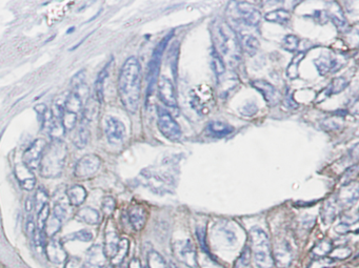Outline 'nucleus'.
<instances>
[{"label": "nucleus", "instance_id": "nucleus-2", "mask_svg": "<svg viewBox=\"0 0 359 268\" xmlns=\"http://www.w3.org/2000/svg\"><path fill=\"white\" fill-rule=\"evenodd\" d=\"M211 35L216 51L223 60L233 67L241 60L240 41L232 26L222 19H216L211 26Z\"/></svg>", "mask_w": 359, "mask_h": 268}, {"label": "nucleus", "instance_id": "nucleus-25", "mask_svg": "<svg viewBox=\"0 0 359 268\" xmlns=\"http://www.w3.org/2000/svg\"><path fill=\"white\" fill-rule=\"evenodd\" d=\"M317 70L321 76L327 75L329 71H336L340 67L338 60L334 58H330L329 56H320L314 60Z\"/></svg>", "mask_w": 359, "mask_h": 268}, {"label": "nucleus", "instance_id": "nucleus-5", "mask_svg": "<svg viewBox=\"0 0 359 268\" xmlns=\"http://www.w3.org/2000/svg\"><path fill=\"white\" fill-rule=\"evenodd\" d=\"M141 177L143 184L155 194H172L175 190V176L166 169L148 168L141 173Z\"/></svg>", "mask_w": 359, "mask_h": 268}, {"label": "nucleus", "instance_id": "nucleus-52", "mask_svg": "<svg viewBox=\"0 0 359 268\" xmlns=\"http://www.w3.org/2000/svg\"><path fill=\"white\" fill-rule=\"evenodd\" d=\"M196 235H197V239H198L199 243H200V246L201 248L203 249V252H208L206 250V247H205V228L204 227H198L196 230Z\"/></svg>", "mask_w": 359, "mask_h": 268}, {"label": "nucleus", "instance_id": "nucleus-14", "mask_svg": "<svg viewBox=\"0 0 359 268\" xmlns=\"http://www.w3.org/2000/svg\"><path fill=\"white\" fill-rule=\"evenodd\" d=\"M158 95L165 105L171 109L177 107V98L173 82L167 77H163L158 83Z\"/></svg>", "mask_w": 359, "mask_h": 268}, {"label": "nucleus", "instance_id": "nucleus-30", "mask_svg": "<svg viewBox=\"0 0 359 268\" xmlns=\"http://www.w3.org/2000/svg\"><path fill=\"white\" fill-rule=\"evenodd\" d=\"M239 41H240L241 50H244L249 56H254L258 52L259 42L255 36L245 34L241 36V39H239Z\"/></svg>", "mask_w": 359, "mask_h": 268}, {"label": "nucleus", "instance_id": "nucleus-39", "mask_svg": "<svg viewBox=\"0 0 359 268\" xmlns=\"http://www.w3.org/2000/svg\"><path fill=\"white\" fill-rule=\"evenodd\" d=\"M304 58V54L303 53H298L297 55L295 57H293L292 61L290 62V65L288 67V69H286V75L290 79H295L298 77V69H299V64L300 61Z\"/></svg>", "mask_w": 359, "mask_h": 268}, {"label": "nucleus", "instance_id": "nucleus-37", "mask_svg": "<svg viewBox=\"0 0 359 268\" xmlns=\"http://www.w3.org/2000/svg\"><path fill=\"white\" fill-rule=\"evenodd\" d=\"M48 200H49L48 193L46 192V190H43L42 187H39V189H37V191H36V193H35L34 201H33L34 208L38 212L43 206H46V205L48 204Z\"/></svg>", "mask_w": 359, "mask_h": 268}, {"label": "nucleus", "instance_id": "nucleus-59", "mask_svg": "<svg viewBox=\"0 0 359 268\" xmlns=\"http://www.w3.org/2000/svg\"><path fill=\"white\" fill-rule=\"evenodd\" d=\"M119 268H121V267H119Z\"/></svg>", "mask_w": 359, "mask_h": 268}, {"label": "nucleus", "instance_id": "nucleus-40", "mask_svg": "<svg viewBox=\"0 0 359 268\" xmlns=\"http://www.w3.org/2000/svg\"><path fill=\"white\" fill-rule=\"evenodd\" d=\"M64 240L79 241V242H91L93 240V235L91 231H89L87 229H82L76 232H73V234H71L69 236H66Z\"/></svg>", "mask_w": 359, "mask_h": 268}, {"label": "nucleus", "instance_id": "nucleus-58", "mask_svg": "<svg viewBox=\"0 0 359 268\" xmlns=\"http://www.w3.org/2000/svg\"><path fill=\"white\" fill-rule=\"evenodd\" d=\"M103 268H113V266H104Z\"/></svg>", "mask_w": 359, "mask_h": 268}, {"label": "nucleus", "instance_id": "nucleus-43", "mask_svg": "<svg viewBox=\"0 0 359 268\" xmlns=\"http://www.w3.org/2000/svg\"><path fill=\"white\" fill-rule=\"evenodd\" d=\"M251 255L252 254H251L250 247H246L236 260L234 268H251Z\"/></svg>", "mask_w": 359, "mask_h": 268}, {"label": "nucleus", "instance_id": "nucleus-22", "mask_svg": "<svg viewBox=\"0 0 359 268\" xmlns=\"http://www.w3.org/2000/svg\"><path fill=\"white\" fill-rule=\"evenodd\" d=\"M84 103H85V99L82 96L75 91H71L67 96L65 101V106H64L65 113L78 116L80 112H83Z\"/></svg>", "mask_w": 359, "mask_h": 268}, {"label": "nucleus", "instance_id": "nucleus-32", "mask_svg": "<svg viewBox=\"0 0 359 268\" xmlns=\"http://www.w3.org/2000/svg\"><path fill=\"white\" fill-rule=\"evenodd\" d=\"M100 104L101 103L98 102L95 97L90 98V99L87 101V104L83 109V116H84L83 120L90 122L93 119H95L96 116L98 115V112H99Z\"/></svg>", "mask_w": 359, "mask_h": 268}, {"label": "nucleus", "instance_id": "nucleus-15", "mask_svg": "<svg viewBox=\"0 0 359 268\" xmlns=\"http://www.w3.org/2000/svg\"><path fill=\"white\" fill-rule=\"evenodd\" d=\"M119 236L118 232L116 230L115 226L112 222L107 223L104 231V243H103V253L106 259H111L115 256L117 248L119 245Z\"/></svg>", "mask_w": 359, "mask_h": 268}, {"label": "nucleus", "instance_id": "nucleus-18", "mask_svg": "<svg viewBox=\"0 0 359 268\" xmlns=\"http://www.w3.org/2000/svg\"><path fill=\"white\" fill-rule=\"evenodd\" d=\"M44 252H46L49 261H51L52 263L64 264L68 259V255L64 246H62V243L55 239H52L49 242H47L46 247H44Z\"/></svg>", "mask_w": 359, "mask_h": 268}, {"label": "nucleus", "instance_id": "nucleus-38", "mask_svg": "<svg viewBox=\"0 0 359 268\" xmlns=\"http://www.w3.org/2000/svg\"><path fill=\"white\" fill-rule=\"evenodd\" d=\"M148 268H167V263L163 256L152 250L148 256Z\"/></svg>", "mask_w": 359, "mask_h": 268}, {"label": "nucleus", "instance_id": "nucleus-56", "mask_svg": "<svg viewBox=\"0 0 359 268\" xmlns=\"http://www.w3.org/2000/svg\"><path fill=\"white\" fill-rule=\"evenodd\" d=\"M33 207H34V206H33V202H32L30 199L26 200V202H25V210L29 212V211L32 210Z\"/></svg>", "mask_w": 359, "mask_h": 268}, {"label": "nucleus", "instance_id": "nucleus-50", "mask_svg": "<svg viewBox=\"0 0 359 268\" xmlns=\"http://www.w3.org/2000/svg\"><path fill=\"white\" fill-rule=\"evenodd\" d=\"M84 83H86V75H85L84 70H80L74 75L73 78H72L71 85H72V88H74V87H76L78 85H82Z\"/></svg>", "mask_w": 359, "mask_h": 268}, {"label": "nucleus", "instance_id": "nucleus-55", "mask_svg": "<svg viewBox=\"0 0 359 268\" xmlns=\"http://www.w3.org/2000/svg\"><path fill=\"white\" fill-rule=\"evenodd\" d=\"M128 268H142V265H141V262H140L139 259H136V258L132 259V260L129 263Z\"/></svg>", "mask_w": 359, "mask_h": 268}, {"label": "nucleus", "instance_id": "nucleus-42", "mask_svg": "<svg viewBox=\"0 0 359 268\" xmlns=\"http://www.w3.org/2000/svg\"><path fill=\"white\" fill-rule=\"evenodd\" d=\"M348 85H349V81L345 77H336L332 80L328 91H330V94H338L344 91Z\"/></svg>", "mask_w": 359, "mask_h": 268}, {"label": "nucleus", "instance_id": "nucleus-31", "mask_svg": "<svg viewBox=\"0 0 359 268\" xmlns=\"http://www.w3.org/2000/svg\"><path fill=\"white\" fill-rule=\"evenodd\" d=\"M129 248H130L129 240L120 239L117 252H116L115 256L111 259V266H113V267L120 266L122 264V262L124 261V259L127 258L128 254H129Z\"/></svg>", "mask_w": 359, "mask_h": 268}, {"label": "nucleus", "instance_id": "nucleus-41", "mask_svg": "<svg viewBox=\"0 0 359 268\" xmlns=\"http://www.w3.org/2000/svg\"><path fill=\"white\" fill-rule=\"evenodd\" d=\"M50 218V206L47 204L46 206H43L37 214V224H36V230L38 231H44L46 228L47 222Z\"/></svg>", "mask_w": 359, "mask_h": 268}, {"label": "nucleus", "instance_id": "nucleus-19", "mask_svg": "<svg viewBox=\"0 0 359 268\" xmlns=\"http://www.w3.org/2000/svg\"><path fill=\"white\" fill-rule=\"evenodd\" d=\"M358 200V185L356 182H350L343 187L338 197V204L344 207H352Z\"/></svg>", "mask_w": 359, "mask_h": 268}, {"label": "nucleus", "instance_id": "nucleus-10", "mask_svg": "<svg viewBox=\"0 0 359 268\" xmlns=\"http://www.w3.org/2000/svg\"><path fill=\"white\" fill-rule=\"evenodd\" d=\"M47 144L48 143L46 140L36 139L24 151L23 164L28 167L30 171H33V169L39 167L41 157L44 149H46Z\"/></svg>", "mask_w": 359, "mask_h": 268}, {"label": "nucleus", "instance_id": "nucleus-57", "mask_svg": "<svg viewBox=\"0 0 359 268\" xmlns=\"http://www.w3.org/2000/svg\"><path fill=\"white\" fill-rule=\"evenodd\" d=\"M75 30V28H74V26H73V28H71V29H69L68 31H67V34H71V33H73V31Z\"/></svg>", "mask_w": 359, "mask_h": 268}, {"label": "nucleus", "instance_id": "nucleus-54", "mask_svg": "<svg viewBox=\"0 0 359 268\" xmlns=\"http://www.w3.org/2000/svg\"><path fill=\"white\" fill-rule=\"evenodd\" d=\"M26 232H28V235L30 237H33L35 236V232H36V225H35V222L33 220L32 217H29V219L26 220Z\"/></svg>", "mask_w": 359, "mask_h": 268}, {"label": "nucleus", "instance_id": "nucleus-13", "mask_svg": "<svg viewBox=\"0 0 359 268\" xmlns=\"http://www.w3.org/2000/svg\"><path fill=\"white\" fill-rule=\"evenodd\" d=\"M105 136L111 144H119L125 136L124 124L113 116H109L105 119Z\"/></svg>", "mask_w": 359, "mask_h": 268}, {"label": "nucleus", "instance_id": "nucleus-4", "mask_svg": "<svg viewBox=\"0 0 359 268\" xmlns=\"http://www.w3.org/2000/svg\"><path fill=\"white\" fill-rule=\"evenodd\" d=\"M250 241L251 254H253L255 265L258 268H272L274 261L267 232L259 227H253L250 230Z\"/></svg>", "mask_w": 359, "mask_h": 268}, {"label": "nucleus", "instance_id": "nucleus-36", "mask_svg": "<svg viewBox=\"0 0 359 268\" xmlns=\"http://www.w3.org/2000/svg\"><path fill=\"white\" fill-rule=\"evenodd\" d=\"M332 249H333V245H332L331 242H329V241H321L312 249V255L316 259L326 258L331 254Z\"/></svg>", "mask_w": 359, "mask_h": 268}, {"label": "nucleus", "instance_id": "nucleus-7", "mask_svg": "<svg viewBox=\"0 0 359 268\" xmlns=\"http://www.w3.org/2000/svg\"><path fill=\"white\" fill-rule=\"evenodd\" d=\"M157 125L163 136L171 141H176L181 136V130L176 120L166 109L157 106Z\"/></svg>", "mask_w": 359, "mask_h": 268}, {"label": "nucleus", "instance_id": "nucleus-6", "mask_svg": "<svg viewBox=\"0 0 359 268\" xmlns=\"http://www.w3.org/2000/svg\"><path fill=\"white\" fill-rule=\"evenodd\" d=\"M173 33H170L169 35H167L166 37L159 42L158 46L156 47V49L154 50L153 54H152L151 60L149 62V67H148V91H147V96L152 95V93L154 92V88L157 84V78H158V74H159V69H160V65H161V59H163V55L164 52L168 46L169 40L172 38Z\"/></svg>", "mask_w": 359, "mask_h": 268}, {"label": "nucleus", "instance_id": "nucleus-24", "mask_svg": "<svg viewBox=\"0 0 359 268\" xmlns=\"http://www.w3.org/2000/svg\"><path fill=\"white\" fill-rule=\"evenodd\" d=\"M339 204L337 200L335 199H329L327 200L324 205H322L321 210H320V216L322 219V222L325 224H331L333 222L338 213Z\"/></svg>", "mask_w": 359, "mask_h": 268}, {"label": "nucleus", "instance_id": "nucleus-48", "mask_svg": "<svg viewBox=\"0 0 359 268\" xmlns=\"http://www.w3.org/2000/svg\"><path fill=\"white\" fill-rule=\"evenodd\" d=\"M18 181H19V185L21 186V189L24 191L31 192L35 189V184H36V179L35 177L31 174L29 176H23V177H19L17 178Z\"/></svg>", "mask_w": 359, "mask_h": 268}, {"label": "nucleus", "instance_id": "nucleus-46", "mask_svg": "<svg viewBox=\"0 0 359 268\" xmlns=\"http://www.w3.org/2000/svg\"><path fill=\"white\" fill-rule=\"evenodd\" d=\"M62 223L60 221H58L56 218H54L52 216V218H49L46 228H44V232H46L47 237H52L59 231L60 227H61Z\"/></svg>", "mask_w": 359, "mask_h": 268}, {"label": "nucleus", "instance_id": "nucleus-8", "mask_svg": "<svg viewBox=\"0 0 359 268\" xmlns=\"http://www.w3.org/2000/svg\"><path fill=\"white\" fill-rule=\"evenodd\" d=\"M190 103L193 109L201 115L209 113L214 105V95L210 86L200 85L194 88L190 94Z\"/></svg>", "mask_w": 359, "mask_h": 268}, {"label": "nucleus", "instance_id": "nucleus-26", "mask_svg": "<svg viewBox=\"0 0 359 268\" xmlns=\"http://www.w3.org/2000/svg\"><path fill=\"white\" fill-rule=\"evenodd\" d=\"M75 218L80 222L86 223V224L97 225L100 222V213L92 207H84L76 212Z\"/></svg>", "mask_w": 359, "mask_h": 268}, {"label": "nucleus", "instance_id": "nucleus-12", "mask_svg": "<svg viewBox=\"0 0 359 268\" xmlns=\"http://www.w3.org/2000/svg\"><path fill=\"white\" fill-rule=\"evenodd\" d=\"M274 265L279 268H288L293 261V249L288 241L281 240L277 242L272 252Z\"/></svg>", "mask_w": 359, "mask_h": 268}, {"label": "nucleus", "instance_id": "nucleus-47", "mask_svg": "<svg viewBox=\"0 0 359 268\" xmlns=\"http://www.w3.org/2000/svg\"><path fill=\"white\" fill-rule=\"evenodd\" d=\"M116 207V201L114 200L113 197H105V198L101 202V210L102 213L106 217H110L111 214L114 212Z\"/></svg>", "mask_w": 359, "mask_h": 268}, {"label": "nucleus", "instance_id": "nucleus-49", "mask_svg": "<svg viewBox=\"0 0 359 268\" xmlns=\"http://www.w3.org/2000/svg\"><path fill=\"white\" fill-rule=\"evenodd\" d=\"M52 216L62 223L67 218V209L62 206L61 204H55V206L53 208Z\"/></svg>", "mask_w": 359, "mask_h": 268}, {"label": "nucleus", "instance_id": "nucleus-29", "mask_svg": "<svg viewBox=\"0 0 359 268\" xmlns=\"http://www.w3.org/2000/svg\"><path fill=\"white\" fill-rule=\"evenodd\" d=\"M266 20L269 22L278 23L281 25H288L291 21V14L283 10V8H278V10H274L269 12L265 15Z\"/></svg>", "mask_w": 359, "mask_h": 268}, {"label": "nucleus", "instance_id": "nucleus-35", "mask_svg": "<svg viewBox=\"0 0 359 268\" xmlns=\"http://www.w3.org/2000/svg\"><path fill=\"white\" fill-rule=\"evenodd\" d=\"M211 62H212V67L215 73V76L219 80L220 77H222L226 73V66H224V60L221 58L219 54L213 50L211 53Z\"/></svg>", "mask_w": 359, "mask_h": 268}, {"label": "nucleus", "instance_id": "nucleus-20", "mask_svg": "<svg viewBox=\"0 0 359 268\" xmlns=\"http://www.w3.org/2000/svg\"><path fill=\"white\" fill-rule=\"evenodd\" d=\"M106 258L100 245H94L89 249L84 268H103L105 266Z\"/></svg>", "mask_w": 359, "mask_h": 268}, {"label": "nucleus", "instance_id": "nucleus-1", "mask_svg": "<svg viewBox=\"0 0 359 268\" xmlns=\"http://www.w3.org/2000/svg\"><path fill=\"white\" fill-rule=\"evenodd\" d=\"M141 91V67L136 57H130L123 64L118 77V95L129 113H136Z\"/></svg>", "mask_w": 359, "mask_h": 268}, {"label": "nucleus", "instance_id": "nucleus-34", "mask_svg": "<svg viewBox=\"0 0 359 268\" xmlns=\"http://www.w3.org/2000/svg\"><path fill=\"white\" fill-rule=\"evenodd\" d=\"M89 140H90V130L85 123H83L82 127L79 128V130L75 134V136L73 138V143L77 148L83 149L88 145Z\"/></svg>", "mask_w": 359, "mask_h": 268}, {"label": "nucleus", "instance_id": "nucleus-33", "mask_svg": "<svg viewBox=\"0 0 359 268\" xmlns=\"http://www.w3.org/2000/svg\"><path fill=\"white\" fill-rule=\"evenodd\" d=\"M334 5L335 6L332 7L331 12L329 13V16L332 18V20H333L334 24L336 25V28L339 31L345 32L349 28V24L344 16V13L342 12V8L339 7V5H337V3H334Z\"/></svg>", "mask_w": 359, "mask_h": 268}, {"label": "nucleus", "instance_id": "nucleus-45", "mask_svg": "<svg viewBox=\"0 0 359 268\" xmlns=\"http://www.w3.org/2000/svg\"><path fill=\"white\" fill-rule=\"evenodd\" d=\"M352 254V249L348 246H339L335 249H332L331 257L332 260H346Z\"/></svg>", "mask_w": 359, "mask_h": 268}, {"label": "nucleus", "instance_id": "nucleus-3", "mask_svg": "<svg viewBox=\"0 0 359 268\" xmlns=\"http://www.w3.org/2000/svg\"><path fill=\"white\" fill-rule=\"evenodd\" d=\"M69 155L68 146L62 140H52L47 144L40 161V174L44 178L61 176Z\"/></svg>", "mask_w": 359, "mask_h": 268}, {"label": "nucleus", "instance_id": "nucleus-28", "mask_svg": "<svg viewBox=\"0 0 359 268\" xmlns=\"http://www.w3.org/2000/svg\"><path fill=\"white\" fill-rule=\"evenodd\" d=\"M111 67V62H109L101 70L100 73L98 74L97 79L94 84V97L96 98V100L102 103L103 101V94H104V81L105 79L109 76V69Z\"/></svg>", "mask_w": 359, "mask_h": 268}, {"label": "nucleus", "instance_id": "nucleus-53", "mask_svg": "<svg viewBox=\"0 0 359 268\" xmlns=\"http://www.w3.org/2000/svg\"><path fill=\"white\" fill-rule=\"evenodd\" d=\"M35 112L37 113L38 117L39 118H42V122H43V119L44 117H46V115L48 113V109H47V105L43 104V103H40V104H37L35 107H34Z\"/></svg>", "mask_w": 359, "mask_h": 268}, {"label": "nucleus", "instance_id": "nucleus-9", "mask_svg": "<svg viewBox=\"0 0 359 268\" xmlns=\"http://www.w3.org/2000/svg\"><path fill=\"white\" fill-rule=\"evenodd\" d=\"M173 252L175 256L190 268H198V260H197V253L194 244L191 240L176 241L173 245Z\"/></svg>", "mask_w": 359, "mask_h": 268}, {"label": "nucleus", "instance_id": "nucleus-17", "mask_svg": "<svg viewBox=\"0 0 359 268\" xmlns=\"http://www.w3.org/2000/svg\"><path fill=\"white\" fill-rule=\"evenodd\" d=\"M252 86L255 87L257 91L263 95L268 105L274 106L279 103L281 99L280 93L278 92L275 86H273L270 82L265 81V80H256V81L252 82Z\"/></svg>", "mask_w": 359, "mask_h": 268}, {"label": "nucleus", "instance_id": "nucleus-44", "mask_svg": "<svg viewBox=\"0 0 359 268\" xmlns=\"http://www.w3.org/2000/svg\"><path fill=\"white\" fill-rule=\"evenodd\" d=\"M299 38L297 37V36L295 35H288L285 36L284 39H283V49L285 51L288 52H291V53H295L296 51H297L298 47H299Z\"/></svg>", "mask_w": 359, "mask_h": 268}, {"label": "nucleus", "instance_id": "nucleus-16", "mask_svg": "<svg viewBox=\"0 0 359 268\" xmlns=\"http://www.w3.org/2000/svg\"><path fill=\"white\" fill-rule=\"evenodd\" d=\"M237 12L241 21L248 26L255 28L262 20V14L258 11V8L250 4L248 2H238L237 3Z\"/></svg>", "mask_w": 359, "mask_h": 268}, {"label": "nucleus", "instance_id": "nucleus-21", "mask_svg": "<svg viewBox=\"0 0 359 268\" xmlns=\"http://www.w3.org/2000/svg\"><path fill=\"white\" fill-rule=\"evenodd\" d=\"M128 218L134 230L140 231L146 225L147 210L140 205H133L128 211Z\"/></svg>", "mask_w": 359, "mask_h": 268}, {"label": "nucleus", "instance_id": "nucleus-11", "mask_svg": "<svg viewBox=\"0 0 359 268\" xmlns=\"http://www.w3.org/2000/svg\"><path fill=\"white\" fill-rule=\"evenodd\" d=\"M101 165L100 158L93 155L88 154L80 158L75 165L74 174L77 178H89L95 175Z\"/></svg>", "mask_w": 359, "mask_h": 268}, {"label": "nucleus", "instance_id": "nucleus-27", "mask_svg": "<svg viewBox=\"0 0 359 268\" xmlns=\"http://www.w3.org/2000/svg\"><path fill=\"white\" fill-rule=\"evenodd\" d=\"M87 190L82 185H73L67 191V197L72 206H80L87 199Z\"/></svg>", "mask_w": 359, "mask_h": 268}, {"label": "nucleus", "instance_id": "nucleus-23", "mask_svg": "<svg viewBox=\"0 0 359 268\" xmlns=\"http://www.w3.org/2000/svg\"><path fill=\"white\" fill-rule=\"evenodd\" d=\"M206 132L214 138H223L234 132V128L222 121H211L206 127Z\"/></svg>", "mask_w": 359, "mask_h": 268}, {"label": "nucleus", "instance_id": "nucleus-60", "mask_svg": "<svg viewBox=\"0 0 359 268\" xmlns=\"http://www.w3.org/2000/svg\"><path fill=\"white\" fill-rule=\"evenodd\" d=\"M147 268H148V267H147Z\"/></svg>", "mask_w": 359, "mask_h": 268}, {"label": "nucleus", "instance_id": "nucleus-51", "mask_svg": "<svg viewBox=\"0 0 359 268\" xmlns=\"http://www.w3.org/2000/svg\"><path fill=\"white\" fill-rule=\"evenodd\" d=\"M66 268H84V263L79 258H68Z\"/></svg>", "mask_w": 359, "mask_h": 268}]
</instances>
